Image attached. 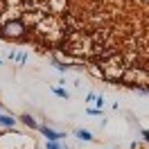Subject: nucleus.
<instances>
[{
  "instance_id": "obj_7",
  "label": "nucleus",
  "mask_w": 149,
  "mask_h": 149,
  "mask_svg": "<svg viewBox=\"0 0 149 149\" xmlns=\"http://www.w3.org/2000/svg\"><path fill=\"white\" fill-rule=\"evenodd\" d=\"M95 109H97V111H102V109H104V106H106V97H104V93H97V95H95Z\"/></svg>"
},
{
  "instance_id": "obj_3",
  "label": "nucleus",
  "mask_w": 149,
  "mask_h": 149,
  "mask_svg": "<svg viewBox=\"0 0 149 149\" xmlns=\"http://www.w3.org/2000/svg\"><path fill=\"white\" fill-rule=\"evenodd\" d=\"M18 118L11 113H0V129H16Z\"/></svg>"
},
{
  "instance_id": "obj_10",
  "label": "nucleus",
  "mask_w": 149,
  "mask_h": 149,
  "mask_svg": "<svg viewBox=\"0 0 149 149\" xmlns=\"http://www.w3.org/2000/svg\"><path fill=\"white\" fill-rule=\"evenodd\" d=\"M86 113H88V115H93V118L102 115V111H97V109H93V106H88V109H86Z\"/></svg>"
},
{
  "instance_id": "obj_18",
  "label": "nucleus",
  "mask_w": 149,
  "mask_h": 149,
  "mask_svg": "<svg viewBox=\"0 0 149 149\" xmlns=\"http://www.w3.org/2000/svg\"><path fill=\"white\" fill-rule=\"evenodd\" d=\"M0 65H2V59H0Z\"/></svg>"
},
{
  "instance_id": "obj_16",
  "label": "nucleus",
  "mask_w": 149,
  "mask_h": 149,
  "mask_svg": "<svg viewBox=\"0 0 149 149\" xmlns=\"http://www.w3.org/2000/svg\"><path fill=\"white\" fill-rule=\"evenodd\" d=\"M142 2H147V5H149V0H142Z\"/></svg>"
},
{
  "instance_id": "obj_13",
  "label": "nucleus",
  "mask_w": 149,
  "mask_h": 149,
  "mask_svg": "<svg viewBox=\"0 0 149 149\" xmlns=\"http://www.w3.org/2000/svg\"><path fill=\"white\" fill-rule=\"evenodd\" d=\"M140 136H142L145 142H149V129H140Z\"/></svg>"
},
{
  "instance_id": "obj_6",
  "label": "nucleus",
  "mask_w": 149,
  "mask_h": 149,
  "mask_svg": "<svg viewBox=\"0 0 149 149\" xmlns=\"http://www.w3.org/2000/svg\"><path fill=\"white\" fill-rule=\"evenodd\" d=\"M50 93L56 95V97H61V100H70V91L63 88V86H50Z\"/></svg>"
},
{
  "instance_id": "obj_12",
  "label": "nucleus",
  "mask_w": 149,
  "mask_h": 149,
  "mask_svg": "<svg viewBox=\"0 0 149 149\" xmlns=\"http://www.w3.org/2000/svg\"><path fill=\"white\" fill-rule=\"evenodd\" d=\"M95 95H97V93H93V91L86 95V104H93V102H95Z\"/></svg>"
},
{
  "instance_id": "obj_15",
  "label": "nucleus",
  "mask_w": 149,
  "mask_h": 149,
  "mask_svg": "<svg viewBox=\"0 0 149 149\" xmlns=\"http://www.w3.org/2000/svg\"><path fill=\"white\" fill-rule=\"evenodd\" d=\"M131 149H140V145H138V142H136V140L131 142Z\"/></svg>"
},
{
  "instance_id": "obj_8",
  "label": "nucleus",
  "mask_w": 149,
  "mask_h": 149,
  "mask_svg": "<svg viewBox=\"0 0 149 149\" xmlns=\"http://www.w3.org/2000/svg\"><path fill=\"white\" fill-rule=\"evenodd\" d=\"M43 149H70V147H68V145H63V142H52V140H45Z\"/></svg>"
},
{
  "instance_id": "obj_17",
  "label": "nucleus",
  "mask_w": 149,
  "mask_h": 149,
  "mask_svg": "<svg viewBox=\"0 0 149 149\" xmlns=\"http://www.w3.org/2000/svg\"><path fill=\"white\" fill-rule=\"evenodd\" d=\"M111 149H120V147H111Z\"/></svg>"
},
{
  "instance_id": "obj_9",
  "label": "nucleus",
  "mask_w": 149,
  "mask_h": 149,
  "mask_svg": "<svg viewBox=\"0 0 149 149\" xmlns=\"http://www.w3.org/2000/svg\"><path fill=\"white\" fill-rule=\"evenodd\" d=\"M54 68H56V70H59L61 74H65V72H70V68H72V65H68V63H61V61H54Z\"/></svg>"
},
{
  "instance_id": "obj_2",
  "label": "nucleus",
  "mask_w": 149,
  "mask_h": 149,
  "mask_svg": "<svg viewBox=\"0 0 149 149\" xmlns=\"http://www.w3.org/2000/svg\"><path fill=\"white\" fill-rule=\"evenodd\" d=\"M38 133L45 140H52V142H61V140L65 138L63 131H56L54 127H50V124H38Z\"/></svg>"
},
{
  "instance_id": "obj_4",
  "label": "nucleus",
  "mask_w": 149,
  "mask_h": 149,
  "mask_svg": "<svg viewBox=\"0 0 149 149\" xmlns=\"http://www.w3.org/2000/svg\"><path fill=\"white\" fill-rule=\"evenodd\" d=\"M18 122H23V124H25L27 129H32V131H38V124H41L32 113H23V115H18Z\"/></svg>"
},
{
  "instance_id": "obj_5",
  "label": "nucleus",
  "mask_w": 149,
  "mask_h": 149,
  "mask_svg": "<svg viewBox=\"0 0 149 149\" xmlns=\"http://www.w3.org/2000/svg\"><path fill=\"white\" fill-rule=\"evenodd\" d=\"M72 133H74V138L79 140V142H95L93 131H88V129H81V127H79V129H74Z\"/></svg>"
},
{
  "instance_id": "obj_14",
  "label": "nucleus",
  "mask_w": 149,
  "mask_h": 149,
  "mask_svg": "<svg viewBox=\"0 0 149 149\" xmlns=\"http://www.w3.org/2000/svg\"><path fill=\"white\" fill-rule=\"evenodd\" d=\"M18 59V50H9V61H16Z\"/></svg>"
},
{
  "instance_id": "obj_1",
  "label": "nucleus",
  "mask_w": 149,
  "mask_h": 149,
  "mask_svg": "<svg viewBox=\"0 0 149 149\" xmlns=\"http://www.w3.org/2000/svg\"><path fill=\"white\" fill-rule=\"evenodd\" d=\"M0 32H2V36L9 38V41H20V38H25V34H27V27H25L23 20L14 18V20H7L0 27Z\"/></svg>"
},
{
  "instance_id": "obj_11",
  "label": "nucleus",
  "mask_w": 149,
  "mask_h": 149,
  "mask_svg": "<svg viewBox=\"0 0 149 149\" xmlns=\"http://www.w3.org/2000/svg\"><path fill=\"white\" fill-rule=\"evenodd\" d=\"M16 61H18V63L23 65L25 61H27V54H25V52H18V59H16Z\"/></svg>"
}]
</instances>
